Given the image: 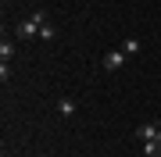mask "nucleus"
I'll list each match as a JSON object with an SVG mask.
<instances>
[{
	"mask_svg": "<svg viewBox=\"0 0 161 157\" xmlns=\"http://www.w3.org/2000/svg\"><path fill=\"white\" fill-rule=\"evenodd\" d=\"M43 22H47V11H36L29 18H22V22L14 25V36H18V39H32V36H40Z\"/></svg>",
	"mask_w": 161,
	"mask_h": 157,
	"instance_id": "nucleus-1",
	"label": "nucleus"
},
{
	"mask_svg": "<svg viewBox=\"0 0 161 157\" xmlns=\"http://www.w3.org/2000/svg\"><path fill=\"white\" fill-rule=\"evenodd\" d=\"M125 61H129V54H125V50L118 47V50H108V54H104L100 68H104V71H115V68H122V64H125Z\"/></svg>",
	"mask_w": 161,
	"mask_h": 157,
	"instance_id": "nucleus-2",
	"label": "nucleus"
},
{
	"mask_svg": "<svg viewBox=\"0 0 161 157\" xmlns=\"http://www.w3.org/2000/svg\"><path fill=\"white\" fill-rule=\"evenodd\" d=\"M136 136L140 143H150V139H161V125H154V122H143V125H136Z\"/></svg>",
	"mask_w": 161,
	"mask_h": 157,
	"instance_id": "nucleus-3",
	"label": "nucleus"
},
{
	"mask_svg": "<svg viewBox=\"0 0 161 157\" xmlns=\"http://www.w3.org/2000/svg\"><path fill=\"white\" fill-rule=\"evenodd\" d=\"M75 111H79V104H75L72 97H61V100H58V114H61V118H72Z\"/></svg>",
	"mask_w": 161,
	"mask_h": 157,
	"instance_id": "nucleus-4",
	"label": "nucleus"
},
{
	"mask_svg": "<svg viewBox=\"0 0 161 157\" xmlns=\"http://www.w3.org/2000/svg\"><path fill=\"white\" fill-rule=\"evenodd\" d=\"M11 57H14V43L4 36V39H0V64H11Z\"/></svg>",
	"mask_w": 161,
	"mask_h": 157,
	"instance_id": "nucleus-5",
	"label": "nucleus"
},
{
	"mask_svg": "<svg viewBox=\"0 0 161 157\" xmlns=\"http://www.w3.org/2000/svg\"><path fill=\"white\" fill-rule=\"evenodd\" d=\"M143 146V157H161V139H150V143H140Z\"/></svg>",
	"mask_w": 161,
	"mask_h": 157,
	"instance_id": "nucleus-6",
	"label": "nucleus"
},
{
	"mask_svg": "<svg viewBox=\"0 0 161 157\" xmlns=\"http://www.w3.org/2000/svg\"><path fill=\"white\" fill-rule=\"evenodd\" d=\"M122 50H125L129 57H136V54H140V36H129V39L122 43Z\"/></svg>",
	"mask_w": 161,
	"mask_h": 157,
	"instance_id": "nucleus-7",
	"label": "nucleus"
},
{
	"mask_svg": "<svg viewBox=\"0 0 161 157\" xmlns=\"http://www.w3.org/2000/svg\"><path fill=\"white\" fill-rule=\"evenodd\" d=\"M54 36H58V29H54L50 22H43V29H40V39H47V43H50Z\"/></svg>",
	"mask_w": 161,
	"mask_h": 157,
	"instance_id": "nucleus-8",
	"label": "nucleus"
},
{
	"mask_svg": "<svg viewBox=\"0 0 161 157\" xmlns=\"http://www.w3.org/2000/svg\"><path fill=\"white\" fill-rule=\"evenodd\" d=\"M4 157H14V154H4Z\"/></svg>",
	"mask_w": 161,
	"mask_h": 157,
	"instance_id": "nucleus-9",
	"label": "nucleus"
}]
</instances>
